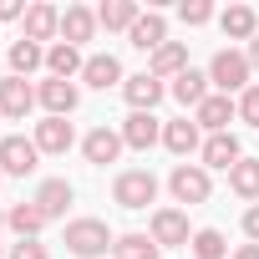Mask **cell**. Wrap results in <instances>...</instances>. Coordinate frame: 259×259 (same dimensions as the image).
Here are the masks:
<instances>
[{
    "label": "cell",
    "mask_w": 259,
    "mask_h": 259,
    "mask_svg": "<svg viewBox=\"0 0 259 259\" xmlns=\"http://www.w3.org/2000/svg\"><path fill=\"white\" fill-rule=\"evenodd\" d=\"M61 244H66L71 259H102V254H112L117 234L107 229V219H92V213H87V219H71V224H66V239H61Z\"/></svg>",
    "instance_id": "cell-1"
},
{
    "label": "cell",
    "mask_w": 259,
    "mask_h": 259,
    "mask_svg": "<svg viewBox=\"0 0 259 259\" xmlns=\"http://www.w3.org/2000/svg\"><path fill=\"white\" fill-rule=\"evenodd\" d=\"M254 66H249V56L239 51V46H224V51H213V61H208V81H213V92H224V97H239V92H249L254 81Z\"/></svg>",
    "instance_id": "cell-2"
},
{
    "label": "cell",
    "mask_w": 259,
    "mask_h": 259,
    "mask_svg": "<svg viewBox=\"0 0 259 259\" xmlns=\"http://www.w3.org/2000/svg\"><path fill=\"white\" fill-rule=\"evenodd\" d=\"M112 203L117 208H148V203H158V173L153 168H122L117 178H112Z\"/></svg>",
    "instance_id": "cell-3"
},
{
    "label": "cell",
    "mask_w": 259,
    "mask_h": 259,
    "mask_svg": "<svg viewBox=\"0 0 259 259\" xmlns=\"http://www.w3.org/2000/svg\"><path fill=\"white\" fill-rule=\"evenodd\" d=\"M168 193H173V203H208L213 198V173L203 168V163H173V173H168Z\"/></svg>",
    "instance_id": "cell-4"
},
{
    "label": "cell",
    "mask_w": 259,
    "mask_h": 259,
    "mask_svg": "<svg viewBox=\"0 0 259 259\" xmlns=\"http://www.w3.org/2000/svg\"><path fill=\"white\" fill-rule=\"evenodd\" d=\"M148 239H153L158 249H188V239H193V229H188V208H178V203L153 208V213H148Z\"/></svg>",
    "instance_id": "cell-5"
},
{
    "label": "cell",
    "mask_w": 259,
    "mask_h": 259,
    "mask_svg": "<svg viewBox=\"0 0 259 259\" xmlns=\"http://www.w3.org/2000/svg\"><path fill=\"white\" fill-rule=\"evenodd\" d=\"M36 163H41V148L31 138H21V133L0 138V173H6V178H31Z\"/></svg>",
    "instance_id": "cell-6"
},
{
    "label": "cell",
    "mask_w": 259,
    "mask_h": 259,
    "mask_svg": "<svg viewBox=\"0 0 259 259\" xmlns=\"http://www.w3.org/2000/svg\"><path fill=\"white\" fill-rule=\"evenodd\" d=\"M36 102H41L46 117H71L81 107V87L61 81V76H46V81H36Z\"/></svg>",
    "instance_id": "cell-7"
},
{
    "label": "cell",
    "mask_w": 259,
    "mask_h": 259,
    "mask_svg": "<svg viewBox=\"0 0 259 259\" xmlns=\"http://www.w3.org/2000/svg\"><path fill=\"white\" fill-rule=\"evenodd\" d=\"M31 143L41 148V158H66V153L76 148V127H71L66 117H41L36 133H31Z\"/></svg>",
    "instance_id": "cell-8"
},
{
    "label": "cell",
    "mask_w": 259,
    "mask_h": 259,
    "mask_svg": "<svg viewBox=\"0 0 259 259\" xmlns=\"http://www.w3.org/2000/svg\"><path fill=\"white\" fill-rule=\"evenodd\" d=\"M41 102H36V87L26 81V76H0V117H11V122H26L31 112H36Z\"/></svg>",
    "instance_id": "cell-9"
},
{
    "label": "cell",
    "mask_w": 259,
    "mask_h": 259,
    "mask_svg": "<svg viewBox=\"0 0 259 259\" xmlns=\"http://www.w3.org/2000/svg\"><path fill=\"white\" fill-rule=\"evenodd\" d=\"M117 133H122V143L133 148V153H148V148H158V143H163V122H158L153 112H127Z\"/></svg>",
    "instance_id": "cell-10"
},
{
    "label": "cell",
    "mask_w": 259,
    "mask_h": 259,
    "mask_svg": "<svg viewBox=\"0 0 259 259\" xmlns=\"http://www.w3.org/2000/svg\"><path fill=\"white\" fill-rule=\"evenodd\" d=\"M122 148H127V143H122V133H117V127H107V122H102V127H92V133L81 138V158H87L92 168L117 163V158H122Z\"/></svg>",
    "instance_id": "cell-11"
},
{
    "label": "cell",
    "mask_w": 259,
    "mask_h": 259,
    "mask_svg": "<svg viewBox=\"0 0 259 259\" xmlns=\"http://www.w3.org/2000/svg\"><path fill=\"white\" fill-rule=\"evenodd\" d=\"M21 36L36 41V46H46V41L56 46V41H61V11L46 6V0H36V6L26 11V21H21Z\"/></svg>",
    "instance_id": "cell-12"
},
{
    "label": "cell",
    "mask_w": 259,
    "mask_h": 259,
    "mask_svg": "<svg viewBox=\"0 0 259 259\" xmlns=\"http://www.w3.org/2000/svg\"><path fill=\"white\" fill-rule=\"evenodd\" d=\"M163 97H168V81H158L153 71H138V76L122 81V102L133 107V112H153Z\"/></svg>",
    "instance_id": "cell-13"
},
{
    "label": "cell",
    "mask_w": 259,
    "mask_h": 259,
    "mask_svg": "<svg viewBox=\"0 0 259 259\" xmlns=\"http://www.w3.org/2000/svg\"><path fill=\"white\" fill-rule=\"evenodd\" d=\"M31 203H36L46 219H66V208L76 203V188H71L66 178H41L36 193H31Z\"/></svg>",
    "instance_id": "cell-14"
},
{
    "label": "cell",
    "mask_w": 259,
    "mask_h": 259,
    "mask_svg": "<svg viewBox=\"0 0 259 259\" xmlns=\"http://www.w3.org/2000/svg\"><path fill=\"white\" fill-rule=\"evenodd\" d=\"M163 148L173 153V158H193L198 148H203V127L193 122V117H178V122H163Z\"/></svg>",
    "instance_id": "cell-15"
},
{
    "label": "cell",
    "mask_w": 259,
    "mask_h": 259,
    "mask_svg": "<svg viewBox=\"0 0 259 259\" xmlns=\"http://www.w3.org/2000/svg\"><path fill=\"white\" fill-rule=\"evenodd\" d=\"M193 122L203 127V138H213V133H229V122H239V102L234 97H224V92H213L198 112H193Z\"/></svg>",
    "instance_id": "cell-16"
},
{
    "label": "cell",
    "mask_w": 259,
    "mask_h": 259,
    "mask_svg": "<svg viewBox=\"0 0 259 259\" xmlns=\"http://www.w3.org/2000/svg\"><path fill=\"white\" fill-rule=\"evenodd\" d=\"M97 31H102V26H97V11H92V6H66V11H61V41H66V46L81 51Z\"/></svg>",
    "instance_id": "cell-17"
},
{
    "label": "cell",
    "mask_w": 259,
    "mask_h": 259,
    "mask_svg": "<svg viewBox=\"0 0 259 259\" xmlns=\"http://www.w3.org/2000/svg\"><path fill=\"white\" fill-rule=\"evenodd\" d=\"M168 97H173L178 107H193V112H198V107L213 97V81H208V71H193V66H188L178 81H168Z\"/></svg>",
    "instance_id": "cell-18"
},
{
    "label": "cell",
    "mask_w": 259,
    "mask_h": 259,
    "mask_svg": "<svg viewBox=\"0 0 259 259\" xmlns=\"http://www.w3.org/2000/svg\"><path fill=\"white\" fill-rule=\"evenodd\" d=\"M198 158H203V168L213 173V168H234L239 158H244V148H239V133H213V138H203V148H198Z\"/></svg>",
    "instance_id": "cell-19"
},
{
    "label": "cell",
    "mask_w": 259,
    "mask_h": 259,
    "mask_svg": "<svg viewBox=\"0 0 259 259\" xmlns=\"http://www.w3.org/2000/svg\"><path fill=\"white\" fill-rule=\"evenodd\" d=\"M127 41H133L138 51H148V56H153L158 46H168V16H163V11H143V16H138V26L127 31Z\"/></svg>",
    "instance_id": "cell-20"
},
{
    "label": "cell",
    "mask_w": 259,
    "mask_h": 259,
    "mask_svg": "<svg viewBox=\"0 0 259 259\" xmlns=\"http://www.w3.org/2000/svg\"><path fill=\"white\" fill-rule=\"evenodd\" d=\"M81 81H87L92 92H107V87H122L127 76H122V61H117L112 51H97V56H87V66H81Z\"/></svg>",
    "instance_id": "cell-21"
},
{
    "label": "cell",
    "mask_w": 259,
    "mask_h": 259,
    "mask_svg": "<svg viewBox=\"0 0 259 259\" xmlns=\"http://www.w3.org/2000/svg\"><path fill=\"white\" fill-rule=\"evenodd\" d=\"M219 31L229 36V41H254L259 36V11L254 6H229V11H219Z\"/></svg>",
    "instance_id": "cell-22"
},
{
    "label": "cell",
    "mask_w": 259,
    "mask_h": 259,
    "mask_svg": "<svg viewBox=\"0 0 259 259\" xmlns=\"http://www.w3.org/2000/svg\"><path fill=\"white\" fill-rule=\"evenodd\" d=\"M148 71H153L158 81H178V76L188 71V46H183V41H168V46H158V51L148 56Z\"/></svg>",
    "instance_id": "cell-23"
},
{
    "label": "cell",
    "mask_w": 259,
    "mask_h": 259,
    "mask_svg": "<svg viewBox=\"0 0 259 259\" xmlns=\"http://www.w3.org/2000/svg\"><path fill=\"white\" fill-rule=\"evenodd\" d=\"M138 16H143L138 0H102V6H97V26L102 31H133Z\"/></svg>",
    "instance_id": "cell-24"
},
{
    "label": "cell",
    "mask_w": 259,
    "mask_h": 259,
    "mask_svg": "<svg viewBox=\"0 0 259 259\" xmlns=\"http://www.w3.org/2000/svg\"><path fill=\"white\" fill-rule=\"evenodd\" d=\"M81 66H87V56H81L76 46H66V41L46 46V76H61V81H76V76H81Z\"/></svg>",
    "instance_id": "cell-25"
},
{
    "label": "cell",
    "mask_w": 259,
    "mask_h": 259,
    "mask_svg": "<svg viewBox=\"0 0 259 259\" xmlns=\"http://www.w3.org/2000/svg\"><path fill=\"white\" fill-rule=\"evenodd\" d=\"M46 224H51V219H46V213H41V208H36L31 198H26V203H11V208H6V229H11L16 239H36V234H41Z\"/></svg>",
    "instance_id": "cell-26"
},
{
    "label": "cell",
    "mask_w": 259,
    "mask_h": 259,
    "mask_svg": "<svg viewBox=\"0 0 259 259\" xmlns=\"http://www.w3.org/2000/svg\"><path fill=\"white\" fill-rule=\"evenodd\" d=\"M229 193L244 203H259V158H239L229 168Z\"/></svg>",
    "instance_id": "cell-27"
},
{
    "label": "cell",
    "mask_w": 259,
    "mask_h": 259,
    "mask_svg": "<svg viewBox=\"0 0 259 259\" xmlns=\"http://www.w3.org/2000/svg\"><path fill=\"white\" fill-rule=\"evenodd\" d=\"M6 61H11V76H31V71H41L46 66V46H36V41H11V51H6Z\"/></svg>",
    "instance_id": "cell-28"
},
{
    "label": "cell",
    "mask_w": 259,
    "mask_h": 259,
    "mask_svg": "<svg viewBox=\"0 0 259 259\" xmlns=\"http://www.w3.org/2000/svg\"><path fill=\"white\" fill-rule=\"evenodd\" d=\"M188 259H229V239H224V229H193V239H188Z\"/></svg>",
    "instance_id": "cell-29"
},
{
    "label": "cell",
    "mask_w": 259,
    "mask_h": 259,
    "mask_svg": "<svg viewBox=\"0 0 259 259\" xmlns=\"http://www.w3.org/2000/svg\"><path fill=\"white\" fill-rule=\"evenodd\" d=\"M163 249L148 239V234H117V244H112V259H158Z\"/></svg>",
    "instance_id": "cell-30"
},
{
    "label": "cell",
    "mask_w": 259,
    "mask_h": 259,
    "mask_svg": "<svg viewBox=\"0 0 259 259\" xmlns=\"http://www.w3.org/2000/svg\"><path fill=\"white\" fill-rule=\"evenodd\" d=\"M178 21H183V26H208V21H213V6H208V0H183V6H178Z\"/></svg>",
    "instance_id": "cell-31"
},
{
    "label": "cell",
    "mask_w": 259,
    "mask_h": 259,
    "mask_svg": "<svg viewBox=\"0 0 259 259\" xmlns=\"http://www.w3.org/2000/svg\"><path fill=\"white\" fill-rule=\"evenodd\" d=\"M234 102H239V122H244V127H259V87L239 92Z\"/></svg>",
    "instance_id": "cell-32"
},
{
    "label": "cell",
    "mask_w": 259,
    "mask_h": 259,
    "mask_svg": "<svg viewBox=\"0 0 259 259\" xmlns=\"http://www.w3.org/2000/svg\"><path fill=\"white\" fill-rule=\"evenodd\" d=\"M11 259H51V249L41 239H16L11 244Z\"/></svg>",
    "instance_id": "cell-33"
},
{
    "label": "cell",
    "mask_w": 259,
    "mask_h": 259,
    "mask_svg": "<svg viewBox=\"0 0 259 259\" xmlns=\"http://www.w3.org/2000/svg\"><path fill=\"white\" fill-rule=\"evenodd\" d=\"M26 0H0V26H6V21H26Z\"/></svg>",
    "instance_id": "cell-34"
},
{
    "label": "cell",
    "mask_w": 259,
    "mask_h": 259,
    "mask_svg": "<svg viewBox=\"0 0 259 259\" xmlns=\"http://www.w3.org/2000/svg\"><path fill=\"white\" fill-rule=\"evenodd\" d=\"M244 239H249V244H259V203H249V208H244Z\"/></svg>",
    "instance_id": "cell-35"
},
{
    "label": "cell",
    "mask_w": 259,
    "mask_h": 259,
    "mask_svg": "<svg viewBox=\"0 0 259 259\" xmlns=\"http://www.w3.org/2000/svg\"><path fill=\"white\" fill-rule=\"evenodd\" d=\"M229 259H259V244H239V249H234Z\"/></svg>",
    "instance_id": "cell-36"
},
{
    "label": "cell",
    "mask_w": 259,
    "mask_h": 259,
    "mask_svg": "<svg viewBox=\"0 0 259 259\" xmlns=\"http://www.w3.org/2000/svg\"><path fill=\"white\" fill-rule=\"evenodd\" d=\"M244 56H249V66H254V71H259V36H254V41H249V46H244Z\"/></svg>",
    "instance_id": "cell-37"
},
{
    "label": "cell",
    "mask_w": 259,
    "mask_h": 259,
    "mask_svg": "<svg viewBox=\"0 0 259 259\" xmlns=\"http://www.w3.org/2000/svg\"><path fill=\"white\" fill-rule=\"evenodd\" d=\"M0 229H6V208H0Z\"/></svg>",
    "instance_id": "cell-38"
},
{
    "label": "cell",
    "mask_w": 259,
    "mask_h": 259,
    "mask_svg": "<svg viewBox=\"0 0 259 259\" xmlns=\"http://www.w3.org/2000/svg\"><path fill=\"white\" fill-rule=\"evenodd\" d=\"M0 259H6V249H0Z\"/></svg>",
    "instance_id": "cell-39"
},
{
    "label": "cell",
    "mask_w": 259,
    "mask_h": 259,
    "mask_svg": "<svg viewBox=\"0 0 259 259\" xmlns=\"http://www.w3.org/2000/svg\"><path fill=\"white\" fill-rule=\"evenodd\" d=\"M0 183H6V173H0Z\"/></svg>",
    "instance_id": "cell-40"
}]
</instances>
